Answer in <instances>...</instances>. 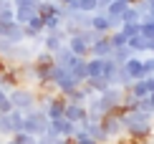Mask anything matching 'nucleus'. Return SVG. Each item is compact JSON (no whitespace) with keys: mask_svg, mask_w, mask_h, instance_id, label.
<instances>
[{"mask_svg":"<svg viewBox=\"0 0 154 144\" xmlns=\"http://www.w3.org/2000/svg\"><path fill=\"white\" fill-rule=\"evenodd\" d=\"M8 96H10V101H13V109H20V111H28V109H33L35 106V94L30 89H25V86H13L8 91Z\"/></svg>","mask_w":154,"mask_h":144,"instance_id":"obj_1","label":"nucleus"},{"mask_svg":"<svg viewBox=\"0 0 154 144\" xmlns=\"http://www.w3.org/2000/svg\"><path fill=\"white\" fill-rule=\"evenodd\" d=\"M121 68L129 74L131 81H139V78H144V76H146V74H144V66H142V58H137V53H134L126 63H121Z\"/></svg>","mask_w":154,"mask_h":144,"instance_id":"obj_3","label":"nucleus"},{"mask_svg":"<svg viewBox=\"0 0 154 144\" xmlns=\"http://www.w3.org/2000/svg\"><path fill=\"white\" fill-rule=\"evenodd\" d=\"M111 53H114V45L109 41V33L101 36L99 41H94L91 48H88V56H99V58H111Z\"/></svg>","mask_w":154,"mask_h":144,"instance_id":"obj_2","label":"nucleus"},{"mask_svg":"<svg viewBox=\"0 0 154 144\" xmlns=\"http://www.w3.org/2000/svg\"><path fill=\"white\" fill-rule=\"evenodd\" d=\"M83 116H86V109H83V104H71V101H66V106H63V119L79 124Z\"/></svg>","mask_w":154,"mask_h":144,"instance_id":"obj_5","label":"nucleus"},{"mask_svg":"<svg viewBox=\"0 0 154 144\" xmlns=\"http://www.w3.org/2000/svg\"><path fill=\"white\" fill-rule=\"evenodd\" d=\"M66 45L73 51V56H81V58H86V56H88V43L83 41V38H81L79 33H76V30H73V33L66 38Z\"/></svg>","mask_w":154,"mask_h":144,"instance_id":"obj_4","label":"nucleus"},{"mask_svg":"<svg viewBox=\"0 0 154 144\" xmlns=\"http://www.w3.org/2000/svg\"><path fill=\"white\" fill-rule=\"evenodd\" d=\"M146 101H149V106L154 109V91H152V94H149V96H146Z\"/></svg>","mask_w":154,"mask_h":144,"instance_id":"obj_7","label":"nucleus"},{"mask_svg":"<svg viewBox=\"0 0 154 144\" xmlns=\"http://www.w3.org/2000/svg\"><path fill=\"white\" fill-rule=\"evenodd\" d=\"M121 3H126V5H131V3H134V0H121Z\"/></svg>","mask_w":154,"mask_h":144,"instance_id":"obj_8","label":"nucleus"},{"mask_svg":"<svg viewBox=\"0 0 154 144\" xmlns=\"http://www.w3.org/2000/svg\"><path fill=\"white\" fill-rule=\"evenodd\" d=\"M129 94H131L137 101H139V99H146V96H149V86H146V81H144V78H139V81H131Z\"/></svg>","mask_w":154,"mask_h":144,"instance_id":"obj_6","label":"nucleus"}]
</instances>
